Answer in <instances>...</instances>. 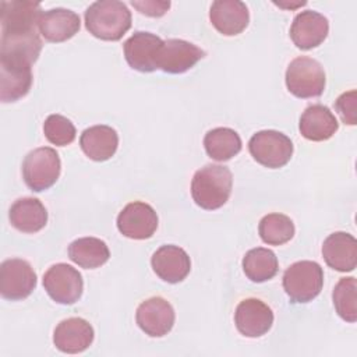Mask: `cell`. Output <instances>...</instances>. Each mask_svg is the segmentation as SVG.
Masks as SVG:
<instances>
[{
	"label": "cell",
	"mask_w": 357,
	"mask_h": 357,
	"mask_svg": "<svg viewBox=\"0 0 357 357\" xmlns=\"http://www.w3.org/2000/svg\"><path fill=\"white\" fill-rule=\"evenodd\" d=\"M85 26L98 39L119 40L131 26V13L119 0L95 1L85 11Z\"/></svg>",
	"instance_id": "6da1fadb"
},
{
	"label": "cell",
	"mask_w": 357,
	"mask_h": 357,
	"mask_svg": "<svg viewBox=\"0 0 357 357\" xmlns=\"http://www.w3.org/2000/svg\"><path fill=\"white\" fill-rule=\"evenodd\" d=\"M233 176L229 167L206 165L192 177L191 195L198 206L206 211L219 209L230 197Z\"/></svg>",
	"instance_id": "7a4b0ae2"
},
{
	"label": "cell",
	"mask_w": 357,
	"mask_h": 357,
	"mask_svg": "<svg viewBox=\"0 0 357 357\" xmlns=\"http://www.w3.org/2000/svg\"><path fill=\"white\" fill-rule=\"evenodd\" d=\"M324 271L315 261H298L283 273V289L293 303H308L322 290Z\"/></svg>",
	"instance_id": "3957f363"
},
{
	"label": "cell",
	"mask_w": 357,
	"mask_h": 357,
	"mask_svg": "<svg viewBox=\"0 0 357 357\" xmlns=\"http://www.w3.org/2000/svg\"><path fill=\"white\" fill-rule=\"evenodd\" d=\"M286 86L301 99L317 98L325 89V71L315 59L301 56L290 61L286 70Z\"/></svg>",
	"instance_id": "277c9868"
},
{
	"label": "cell",
	"mask_w": 357,
	"mask_h": 357,
	"mask_svg": "<svg viewBox=\"0 0 357 357\" xmlns=\"http://www.w3.org/2000/svg\"><path fill=\"white\" fill-rule=\"evenodd\" d=\"M61 162L59 153L49 146L31 151L22 162L25 184L36 192L50 188L59 178Z\"/></svg>",
	"instance_id": "5b68a950"
},
{
	"label": "cell",
	"mask_w": 357,
	"mask_h": 357,
	"mask_svg": "<svg viewBox=\"0 0 357 357\" xmlns=\"http://www.w3.org/2000/svg\"><path fill=\"white\" fill-rule=\"evenodd\" d=\"M248 149L251 156L259 165L269 169H279L290 160L293 155V142L283 132L262 130L251 137Z\"/></svg>",
	"instance_id": "8992f818"
},
{
	"label": "cell",
	"mask_w": 357,
	"mask_h": 357,
	"mask_svg": "<svg viewBox=\"0 0 357 357\" xmlns=\"http://www.w3.org/2000/svg\"><path fill=\"white\" fill-rule=\"evenodd\" d=\"M43 287L53 301L71 305L81 297L84 280L75 268L61 262L50 266L45 272Z\"/></svg>",
	"instance_id": "52a82bcc"
},
{
	"label": "cell",
	"mask_w": 357,
	"mask_h": 357,
	"mask_svg": "<svg viewBox=\"0 0 357 357\" xmlns=\"http://www.w3.org/2000/svg\"><path fill=\"white\" fill-rule=\"evenodd\" d=\"M36 286V273L29 262L20 258L6 259L0 266V293L3 298H26Z\"/></svg>",
	"instance_id": "ba28073f"
},
{
	"label": "cell",
	"mask_w": 357,
	"mask_h": 357,
	"mask_svg": "<svg viewBox=\"0 0 357 357\" xmlns=\"http://www.w3.org/2000/svg\"><path fill=\"white\" fill-rule=\"evenodd\" d=\"M163 40L151 32L138 31L123 45L124 57L128 66L141 73L158 70V60Z\"/></svg>",
	"instance_id": "9c48e42d"
},
{
	"label": "cell",
	"mask_w": 357,
	"mask_h": 357,
	"mask_svg": "<svg viewBox=\"0 0 357 357\" xmlns=\"http://www.w3.org/2000/svg\"><path fill=\"white\" fill-rule=\"evenodd\" d=\"M158 227V215L155 209L145 202L134 201L127 204L117 216L119 231L134 240L152 237Z\"/></svg>",
	"instance_id": "30bf717a"
},
{
	"label": "cell",
	"mask_w": 357,
	"mask_h": 357,
	"mask_svg": "<svg viewBox=\"0 0 357 357\" xmlns=\"http://www.w3.org/2000/svg\"><path fill=\"white\" fill-rule=\"evenodd\" d=\"M174 310L163 297H151L142 301L135 312V319L142 332L151 337L167 335L174 325Z\"/></svg>",
	"instance_id": "8fae6325"
},
{
	"label": "cell",
	"mask_w": 357,
	"mask_h": 357,
	"mask_svg": "<svg viewBox=\"0 0 357 357\" xmlns=\"http://www.w3.org/2000/svg\"><path fill=\"white\" fill-rule=\"evenodd\" d=\"M237 331L247 337L265 335L273 324V312L259 298H245L238 303L234 312Z\"/></svg>",
	"instance_id": "7c38bea8"
},
{
	"label": "cell",
	"mask_w": 357,
	"mask_h": 357,
	"mask_svg": "<svg viewBox=\"0 0 357 357\" xmlns=\"http://www.w3.org/2000/svg\"><path fill=\"white\" fill-rule=\"evenodd\" d=\"M204 56L205 52L191 42L167 39L163 40L160 47L158 68L169 74H183L192 68Z\"/></svg>",
	"instance_id": "4fadbf2b"
},
{
	"label": "cell",
	"mask_w": 357,
	"mask_h": 357,
	"mask_svg": "<svg viewBox=\"0 0 357 357\" xmlns=\"http://www.w3.org/2000/svg\"><path fill=\"white\" fill-rule=\"evenodd\" d=\"M328 20L312 10L298 13L290 28V38L293 43L301 50H310L319 46L328 36Z\"/></svg>",
	"instance_id": "5bb4252c"
},
{
	"label": "cell",
	"mask_w": 357,
	"mask_h": 357,
	"mask_svg": "<svg viewBox=\"0 0 357 357\" xmlns=\"http://www.w3.org/2000/svg\"><path fill=\"white\" fill-rule=\"evenodd\" d=\"M32 85L31 64L25 61L0 59V99L15 102L24 98Z\"/></svg>",
	"instance_id": "9a60e30c"
},
{
	"label": "cell",
	"mask_w": 357,
	"mask_h": 357,
	"mask_svg": "<svg viewBox=\"0 0 357 357\" xmlns=\"http://www.w3.org/2000/svg\"><path fill=\"white\" fill-rule=\"evenodd\" d=\"M151 265L153 272L167 283L181 282L191 269L188 254L181 247L173 244L158 248L151 258Z\"/></svg>",
	"instance_id": "2e32d148"
},
{
	"label": "cell",
	"mask_w": 357,
	"mask_h": 357,
	"mask_svg": "<svg viewBox=\"0 0 357 357\" xmlns=\"http://www.w3.org/2000/svg\"><path fill=\"white\" fill-rule=\"evenodd\" d=\"M1 32L38 31L42 15L40 4L36 1H1Z\"/></svg>",
	"instance_id": "e0dca14e"
},
{
	"label": "cell",
	"mask_w": 357,
	"mask_h": 357,
	"mask_svg": "<svg viewBox=\"0 0 357 357\" xmlns=\"http://www.w3.org/2000/svg\"><path fill=\"white\" fill-rule=\"evenodd\" d=\"M209 20L218 32L226 36H234L247 28L250 14L243 1L216 0L211 6Z\"/></svg>",
	"instance_id": "ac0fdd59"
},
{
	"label": "cell",
	"mask_w": 357,
	"mask_h": 357,
	"mask_svg": "<svg viewBox=\"0 0 357 357\" xmlns=\"http://www.w3.org/2000/svg\"><path fill=\"white\" fill-rule=\"evenodd\" d=\"M322 257L332 269L351 272L357 265V240L346 231H335L324 240Z\"/></svg>",
	"instance_id": "d6986e66"
},
{
	"label": "cell",
	"mask_w": 357,
	"mask_h": 357,
	"mask_svg": "<svg viewBox=\"0 0 357 357\" xmlns=\"http://www.w3.org/2000/svg\"><path fill=\"white\" fill-rule=\"evenodd\" d=\"M93 342V328L82 318H67L61 321L53 333L54 346L68 354L86 350Z\"/></svg>",
	"instance_id": "ffe728a7"
},
{
	"label": "cell",
	"mask_w": 357,
	"mask_h": 357,
	"mask_svg": "<svg viewBox=\"0 0 357 357\" xmlns=\"http://www.w3.org/2000/svg\"><path fill=\"white\" fill-rule=\"evenodd\" d=\"M79 15L67 8H53L42 13L39 32L49 42H64L79 31Z\"/></svg>",
	"instance_id": "44dd1931"
},
{
	"label": "cell",
	"mask_w": 357,
	"mask_h": 357,
	"mask_svg": "<svg viewBox=\"0 0 357 357\" xmlns=\"http://www.w3.org/2000/svg\"><path fill=\"white\" fill-rule=\"evenodd\" d=\"M298 128L304 138L319 142L329 139L337 131L339 123L329 107L318 103L303 112Z\"/></svg>",
	"instance_id": "7402d4cb"
},
{
	"label": "cell",
	"mask_w": 357,
	"mask_h": 357,
	"mask_svg": "<svg viewBox=\"0 0 357 357\" xmlns=\"http://www.w3.org/2000/svg\"><path fill=\"white\" fill-rule=\"evenodd\" d=\"M82 152L95 162H105L110 159L119 146V135L114 128L109 126H92L79 137Z\"/></svg>",
	"instance_id": "603a6c76"
},
{
	"label": "cell",
	"mask_w": 357,
	"mask_h": 357,
	"mask_svg": "<svg viewBox=\"0 0 357 357\" xmlns=\"http://www.w3.org/2000/svg\"><path fill=\"white\" fill-rule=\"evenodd\" d=\"M10 223L22 233H36L42 230L47 222V212L38 198H20L8 212Z\"/></svg>",
	"instance_id": "cb8c5ba5"
},
{
	"label": "cell",
	"mask_w": 357,
	"mask_h": 357,
	"mask_svg": "<svg viewBox=\"0 0 357 357\" xmlns=\"http://www.w3.org/2000/svg\"><path fill=\"white\" fill-rule=\"evenodd\" d=\"M70 259L84 269L102 266L110 257L107 244L96 237H82L68 245Z\"/></svg>",
	"instance_id": "d4e9b609"
},
{
	"label": "cell",
	"mask_w": 357,
	"mask_h": 357,
	"mask_svg": "<svg viewBox=\"0 0 357 357\" xmlns=\"http://www.w3.org/2000/svg\"><path fill=\"white\" fill-rule=\"evenodd\" d=\"M204 146L209 158L218 162H225L241 151V138L231 128L218 127L205 134Z\"/></svg>",
	"instance_id": "484cf974"
},
{
	"label": "cell",
	"mask_w": 357,
	"mask_h": 357,
	"mask_svg": "<svg viewBox=\"0 0 357 357\" xmlns=\"http://www.w3.org/2000/svg\"><path fill=\"white\" fill-rule=\"evenodd\" d=\"M278 258L273 251L257 247L245 252L243 258V271L245 276L255 283L272 279L278 273Z\"/></svg>",
	"instance_id": "4316f807"
},
{
	"label": "cell",
	"mask_w": 357,
	"mask_h": 357,
	"mask_svg": "<svg viewBox=\"0 0 357 357\" xmlns=\"http://www.w3.org/2000/svg\"><path fill=\"white\" fill-rule=\"evenodd\" d=\"M258 231L264 243L282 245L294 236V225L293 220L283 213H269L261 219Z\"/></svg>",
	"instance_id": "83f0119b"
},
{
	"label": "cell",
	"mask_w": 357,
	"mask_h": 357,
	"mask_svg": "<svg viewBox=\"0 0 357 357\" xmlns=\"http://www.w3.org/2000/svg\"><path fill=\"white\" fill-rule=\"evenodd\" d=\"M333 305L337 315L346 322H356L357 319V282L356 278H342L332 293Z\"/></svg>",
	"instance_id": "f1b7e54d"
},
{
	"label": "cell",
	"mask_w": 357,
	"mask_h": 357,
	"mask_svg": "<svg viewBox=\"0 0 357 357\" xmlns=\"http://www.w3.org/2000/svg\"><path fill=\"white\" fill-rule=\"evenodd\" d=\"M46 139L57 146H66L75 139L74 124L61 114H50L43 123Z\"/></svg>",
	"instance_id": "f546056e"
},
{
	"label": "cell",
	"mask_w": 357,
	"mask_h": 357,
	"mask_svg": "<svg viewBox=\"0 0 357 357\" xmlns=\"http://www.w3.org/2000/svg\"><path fill=\"white\" fill-rule=\"evenodd\" d=\"M356 89H351L349 92L342 93L336 102H335V109L337 114L340 116L342 121L349 126H354L357 119H356Z\"/></svg>",
	"instance_id": "4dcf8cb0"
},
{
	"label": "cell",
	"mask_w": 357,
	"mask_h": 357,
	"mask_svg": "<svg viewBox=\"0 0 357 357\" xmlns=\"http://www.w3.org/2000/svg\"><path fill=\"white\" fill-rule=\"evenodd\" d=\"M131 4L141 14H145L148 17H162L170 7V1H155V0L131 1Z\"/></svg>",
	"instance_id": "1f68e13d"
}]
</instances>
